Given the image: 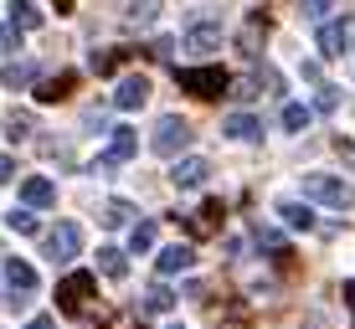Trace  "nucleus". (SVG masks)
I'll return each mask as SVG.
<instances>
[{
  "label": "nucleus",
  "instance_id": "f257e3e1",
  "mask_svg": "<svg viewBox=\"0 0 355 329\" xmlns=\"http://www.w3.org/2000/svg\"><path fill=\"white\" fill-rule=\"evenodd\" d=\"M186 150H191V124L180 114H165L150 134V154L155 160H175V154H186Z\"/></svg>",
  "mask_w": 355,
  "mask_h": 329
},
{
  "label": "nucleus",
  "instance_id": "f03ea898",
  "mask_svg": "<svg viewBox=\"0 0 355 329\" xmlns=\"http://www.w3.org/2000/svg\"><path fill=\"white\" fill-rule=\"evenodd\" d=\"M304 196L320 201V206H335V211H345V206L355 201V190H350L340 175H304Z\"/></svg>",
  "mask_w": 355,
  "mask_h": 329
},
{
  "label": "nucleus",
  "instance_id": "7ed1b4c3",
  "mask_svg": "<svg viewBox=\"0 0 355 329\" xmlns=\"http://www.w3.org/2000/svg\"><path fill=\"white\" fill-rule=\"evenodd\" d=\"M78 252H83V226L78 222H57L46 231V258L52 263H72Z\"/></svg>",
  "mask_w": 355,
  "mask_h": 329
},
{
  "label": "nucleus",
  "instance_id": "20e7f679",
  "mask_svg": "<svg viewBox=\"0 0 355 329\" xmlns=\"http://www.w3.org/2000/svg\"><path fill=\"white\" fill-rule=\"evenodd\" d=\"M186 52L191 57H216L222 52V26H216V21H196L186 31Z\"/></svg>",
  "mask_w": 355,
  "mask_h": 329
},
{
  "label": "nucleus",
  "instance_id": "39448f33",
  "mask_svg": "<svg viewBox=\"0 0 355 329\" xmlns=\"http://www.w3.org/2000/svg\"><path fill=\"white\" fill-rule=\"evenodd\" d=\"M144 98H150V78H139V72H129V78L114 82V108H124V114L144 108Z\"/></svg>",
  "mask_w": 355,
  "mask_h": 329
},
{
  "label": "nucleus",
  "instance_id": "423d86ee",
  "mask_svg": "<svg viewBox=\"0 0 355 329\" xmlns=\"http://www.w3.org/2000/svg\"><path fill=\"white\" fill-rule=\"evenodd\" d=\"M160 10H165V0H124V26L129 31H144V26L160 21Z\"/></svg>",
  "mask_w": 355,
  "mask_h": 329
},
{
  "label": "nucleus",
  "instance_id": "0eeeda50",
  "mask_svg": "<svg viewBox=\"0 0 355 329\" xmlns=\"http://www.w3.org/2000/svg\"><path fill=\"white\" fill-rule=\"evenodd\" d=\"M0 129H6L10 144H26V139H36V114L31 108H10V114L0 118Z\"/></svg>",
  "mask_w": 355,
  "mask_h": 329
},
{
  "label": "nucleus",
  "instance_id": "6e6552de",
  "mask_svg": "<svg viewBox=\"0 0 355 329\" xmlns=\"http://www.w3.org/2000/svg\"><path fill=\"white\" fill-rule=\"evenodd\" d=\"M0 273H6V283L16 288V294H36V283H42V278H36V267L21 263V258H6V263H0Z\"/></svg>",
  "mask_w": 355,
  "mask_h": 329
},
{
  "label": "nucleus",
  "instance_id": "1a4fd4ad",
  "mask_svg": "<svg viewBox=\"0 0 355 329\" xmlns=\"http://www.w3.org/2000/svg\"><path fill=\"white\" fill-rule=\"evenodd\" d=\"M345 46H350V26L345 21H324L320 26V52L324 57H345Z\"/></svg>",
  "mask_w": 355,
  "mask_h": 329
},
{
  "label": "nucleus",
  "instance_id": "9d476101",
  "mask_svg": "<svg viewBox=\"0 0 355 329\" xmlns=\"http://www.w3.org/2000/svg\"><path fill=\"white\" fill-rule=\"evenodd\" d=\"M191 263H196V252L186 247V242H175V247H165L160 258H155V273H160V278H170V273H186Z\"/></svg>",
  "mask_w": 355,
  "mask_h": 329
},
{
  "label": "nucleus",
  "instance_id": "9b49d317",
  "mask_svg": "<svg viewBox=\"0 0 355 329\" xmlns=\"http://www.w3.org/2000/svg\"><path fill=\"white\" fill-rule=\"evenodd\" d=\"M206 175H211V165L196 160V154H186V160L175 165V175H170V180H175L180 190H196V186H206Z\"/></svg>",
  "mask_w": 355,
  "mask_h": 329
},
{
  "label": "nucleus",
  "instance_id": "f8f14e48",
  "mask_svg": "<svg viewBox=\"0 0 355 329\" xmlns=\"http://www.w3.org/2000/svg\"><path fill=\"white\" fill-rule=\"evenodd\" d=\"M227 139H242V144H252V139H263V124H258V114H227Z\"/></svg>",
  "mask_w": 355,
  "mask_h": 329
},
{
  "label": "nucleus",
  "instance_id": "ddd939ff",
  "mask_svg": "<svg viewBox=\"0 0 355 329\" xmlns=\"http://www.w3.org/2000/svg\"><path fill=\"white\" fill-rule=\"evenodd\" d=\"M21 201H26V206H36V211H46V206L57 201V186H52L46 175H31L26 186H21Z\"/></svg>",
  "mask_w": 355,
  "mask_h": 329
},
{
  "label": "nucleus",
  "instance_id": "4468645a",
  "mask_svg": "<svg viewBox=\"0 0 355 329\" xmlns=\"http://www.w3.org/2000/svg\"><path fill=\"white\" fill-rule=\"evenodd\" d=\"M10 26H16V31L42 26V6H36V0H10Z\"/></svg>",
  "mask_w": 355,
  "mask_h": 329
},
{
  "label": "nucleus",
  "instance_id": "2eb2a0df",
  "mask_svg": "<svg viewBox=\"0 0 355 329\" xmlns=\"http://www.w3.org/2000/svg\"><path fill=\"white\" fill-rule=\"evenodd\" d=\"M98 273H103V278H124L129 273V258L119 247H98Z\"/></svg>",
  "mask_w": 355,
  "mask_h": 329
},
{
  "label": "nucleus",
  "instance_id": "dca6fc26",
  "mask_svg": "<svg viewBox=\"0 0 355 329\" xmlns=\"http://www.w3.org/2000/svg\"><path fill=\"white\" fill-rule=\"evenodd\" d=\"M108 154H114L119 165L134 160V154H139V139H134V129H114V139H108Z\"/></svg>",
  "mask_w": 355,
  "mask_h": 329
},
{
  "label": "nucleus",
  "instance_id": "f3484780",
  "mask_svg": "<svg viewBox=\"0 0 355 329\" xmlns=\"http://www.w3.org/2000/svg\"><path fill=\"white\" fill-rule=\"evenodd\" d=\"M278 216H284V226H293V231H309L314 226V211H309V206H299V201H284V206H278Z\"/></svg>",
  "mask_w": 355,
  "mask_h": 329
},
{
  "label": "nucleus",
  "instance_id": "a211bd4d",
  "mask_svg": "<svg viewBox=\"0 0 355 329\" xmlns=\"http://www.w3.org/2000/svg\"><path fill=\"white\" fill-rule=\"evenodd\" d=\"M278 124H284L288 134H304V129H309V108H304V103H284V108H278Z\"/></svg>",
  "mask_w": 355,
  "mask_h": 329
},
{
  "label": "nucleus",
  "instance_id": "6ab92c4d",
  "mask_svg": "<svg viewBox=\"0 0 355 329\" xmlns=\"http://www.w3.org/2000/svg\"><path fill=\"white\" fill-rule=\"evenodd\" d=\"M36 62H10L6 72H0V82H6V88H26V82H36Z\"/></svg>",
  "mask_w": 355,
  "mask_h": 329
},
{
  "label": "nucleus",
  "instance_id": "aec40b11",
  "mask_svg": "<svg viewBox=\"0 0 355 329\" xmlns=\"http://www.w3.org/2000/svg\"><path fill=\"white\" fill-rule=\"evenodd\" d=\"M6 226L16 231V237H36V231H42V222H36V216L26 211V206H16V211H6Z\"/></svg>",
  "mask_w": 355,
  "mask_h": 329
},
{
  "label": "nucleus",
  "instance_id": "412c9836",
  "mask_svg": "<svg viewBox=\"0 0 355 329\" xmlns=\"http://www.w3.org/2000/svg\"><path fill=\"white\" fill-rule=\"evenodd\" d=\"M170 309H175V294H170L165 283H155L150 294H144V314H170Z\"/></svg>",
  "mask_w": 355,
  "mask_h": 329
},
{
  "label": "nucleus",
  "instance_id": "4be33fe9",
  "mask_svg": "<svg viewBox=\"0 0 355 329\" xmlns=\"http://www.w3.org/2000/svg\"><path fill=\"white\" fill-rule=\"evenodd\" d=\"M150 247H155V222H139L129 237V252H150Z\"/></svg>",
  "mask_w": 355,
  "mask_h": 329
},
{
  "label": "nucleus",
  "instance_id": "5701e85b",
  "mask_svg": "<svg viewBox=\"0 0 355 329\" xmlns=\"http://www.w3.org/2000/svg\"><path fill=\"white\" fill-rule=\"evenodd\" d=\"M186 88H211V98H216V88H222V72H186Z\"/></svg>",
  "mask_w": 355,
  "mask_h": 329
},
{
  "label": "nucleus",
  "instance_id": "b1692460",
  "mask_svg": "<svg viewBox=\"0 0 355 329\" xmlns=\"http://www.w3.org/2000/svg\"><path fill=\"white\" fill-rule=\"evenodd\" d=\"M129 216H134V206H129V201H114V206L103 211V226H124Z\"/></svg>",
  "mask_w": 355,
  "mask_h": 329
},
{
  "label": "nucleus",
  "instance_id": "393cba45",
  "mask_svg": "<svg viewBox=\"0 0 355 329\" xmlns=\"http://www.w3.org/2000/svg\"><path fill=\"white\" fill-rule=\"evenodd\" d=\"M340 108V88H320L314 93V114H335Z\"/></svg>",
  "mask_w": 355,
  "mask_h": 329
},
{
  "label": "nucleus",
  "instance_id": "a878e982",
  "mask_svg": "<svg viewBox=\"0 0 355 329\" xmlns=\"http://www.w3.org/2000/svg\"><path fill=\"white\" fill-rule=\"evenodd\" d=\"M340 0H304V16H314V21H324L329 10H335Z\"/></svg>",
  "mask_w": 355,
  "mask_h": 329
},
{
  "label": "nucleus",
  "instance_id": "bb28decb",
  "mask_svg": "<svg viewBox=\"0 0 355 329\" xmlns=\"http://www.w3.org/2000/svg\"><path fill=\"white\" fill-rule=\"evenodd\" d=\"M16 46H21V31L6 21V26H0V52H16Z\"/></svg>",
  "mask_w": 355,
  "mask_h": 329
},
{
  "label": "nucleus",
  "instance_id": "cd10ccee",
  "mask_svg": "<svg viewBox=\"0 0 355 329\" xmlns=\"http://www.w3.org/2000/svg\"><path fill=\"white\" fill-rule=\"evenodd\" d=\"M335 150H340V160H345V165H350V170H355V144H350V139H345V134H340V139H335Z\"/></svg>",
  "mask_w": 355,
  "mask_h": 329
},
{
  "label": "nucleus",
  "instance_id": "c85d7f7f",
  "mask_svg": "<svg viewBox=\"0 0 355 329\" xmlns=\"http://www.w3.org/2000/svg\"><path fill=\"white\" fill-rule=\"evenodd\" d=\"M10 180H16V160H10V154H0V186H10Z\"/></svg>",
  "mask_w": 355,
  "mask_h": 329
},
{
  "label": "nucleus",
  "instance_id": "c756f323",
  "mask_svg": "<svg viewBox=\"0 0 355 329\" xmlns=\"http://www.w3.org/2000/svg\"><path fill=\"white\" fill-rule=\"evenodd\" d=\"M26 329H57V319H52V314H36V319H31Z\"/></svg>",
  "mask_w": 355,
  "mask_h": 329
},
{
  "label": "nucleus",
  "instance_id": "7c9ffc66",
  "mask_svg": "<svg viewBox=\"0 0 355 329\" xmlns=\"http://www.w3.org/2000/svg\"><path fill=\"white\" fill-rule=\"evenodd\" d=\"M170 329H180V324H170Z\"/></svg>",
  "mask_w": 355,
  "mask_h": 329
}]
</instances>
